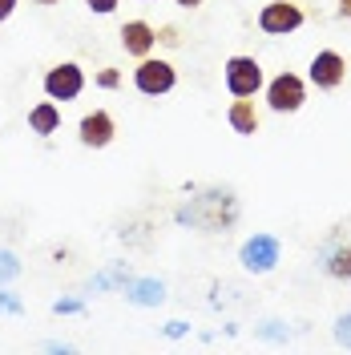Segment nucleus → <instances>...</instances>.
I'll list each match as a JSON object with an SVG mask.
<instances>
[{"instance_id": "5", "label": "nucleus", "mask_w": 351, "mask_h": 355, "mask_svg": "<svg viewBox=\"0 0 351 355\" xmlns=\"http://www.w3.org/2000/svg\"><path fill=\"white\" fill-rule=\"evenodd\" d=\"M222 85L230 97H259L266 85V73L263 65L255 61V57H226V65H222Z\"/></svg>"}, {"instance_id": "22", "label": "nucleus", "mask_w": 351, "mask_h": 355, "mask_svg": "<svg viewBox=\"0 0 351 355\" xmlns=\"http://www.w3.org/2000/svg\"><path fill=\"white\" fill-rule=\"evenodd\" d=\"M85 311V299H57L53 303V315H81Z\"/></svg>"}, {"instance_id": "10", "label": "nucleus", "mask_w": 351, "mask_h": 355, "mask_svg": "<svg viewBox=\"0 0 351 355\" xmlns=\"http://www.w3.org/2000/svg\"><path fill=\"white\" fill-rule=\"evenodd\" d=\"M113 137H117V121H113L110 110H93L77 121V141L85 150H105Z\"/></svg>"}, {"instance_id": "11", "label": "nucleus", "mask_w": 351, "mask_h": 355, "mask_svg": "<svg viewBox=\"0 0 351 355\" xmlns=\"http://www.w3.org/2000/svg\"><path fill=\"white\" fill-rule=\"evenodd\" d=\"M121 49H126V57H133V61H142V57H150L157 49V28L150 21H126L121 24Z\"/></svg>"}, {"instance_id": "30", "label": "nucleus", "mask_w": 351, "mask_h": 355, "mask_svg": "<svg viewBox=\"0 0 351 355\" xmlns=\"http://www.w3.org/2000/svg\"><path fill=\"white\" fill-rule=\"evenodd\" d=\"M37 4H41V8H53V4H61V0H37Z\"/></svg>"}, {"instance_id": "24", "label": "nucleus", "mask_w": 351, "mask_h": 355, "mask_svg": "<svg viewBox=\"0 0 351 355\" xmlns=\"http://www.w3.org/2000/svg\"><path fill=\"white\" fill-rule=\"evenodd\" d=\"M117 4H121V0H85V8H89V12H97V17L117 12Z\"/></svg>"}, {"instance_id": "20", "label": "nucleus", "mask_w": 351, "mask_h": 355, "mask_svg": "<svg viewBox=\"0 0 351 355\" xmlns=\"http://www.w3.org/2000/svg\"><path fill=\"white\" fill-rule=\"evenodd\" d=\"M0 311H4V315H24L21 295H17V291H8V287H0Z\"/></svg>"}, {"instance_id": "19", "label": "nucleus", "mask_w": 351, "mask_h": 355, "mask_svg": "<svg viewBox=\"0 0 351 355\" xmlns=\"http://www.w3.org/2000/svg\"><path fill=\"white\" fill-rule=\"evenodd\" d=\"M121 81H126V77H121V69H101V73L93 77V85H97V89H105V93L121 89Z\"/></svg>"}, {"instance_id": "17", "label": "nucleus", "mask_w": 351, "mask_h": 355, "mask_svg": "<svg viewBox=\"0 0 351 355\" xmlns=\"http://www.w3.org/2000/svg\"><path fill=\"white\" fill-rule=\"evenodd\" d=\"M21 270H24L21 254H17V250H4V246H0V287H8L12 279H21Z\"/></svg>"}, {"instance_id": "2", "label": "nucleus", "mask_w": 351, "mask_h": 355, "mask_svg": "<svg viewBox=\"0 0 351 355\" xmlns=\"http://www.w3.org/2000/svg\"><path fill=\"white\" fill-rule=\"evenodd\" d=\"M319 270L335 283H351V222H335L319 243Z\"/></svg>"}, {"instance_id": "1", "label": "nucleus", "mask_w": 351, "mask_h": 355, "mask_svg": "<svg viewBox=\"0 0 351 355\" xmlns=\"http://www.w3.org/2000/svg\"><path fill=\"white\" fill-rule=\"evenodd\" d=\"M242 218V202L234 194V186H194L186 190V198L174 206V222L186 226V230H198V234H226L234 230Z\"/></svg>"}, {"instance_id": "27", "label": "nucleus", "mask_w": 351, "mask_h": 355, "mask_svg": "<svg viewBox=\"0 0 351 355\" xmlns=\"http://www.w3.org/2000/svg\"><path fill=\"white\" fill-rule=\"evenodd\" d=\"M44 352H77L73 343H61V339H53V343H44Z\"/></svg>"}, {"instance_id": "28", "label": "nucleus", "mask_w": 351, "mask_h": 355, "mask_svg": "<svg viewBox=\"0 0 351 355\" xmlns=\"http://www.w3.org/2000/svg\"><path fill=\"white\" fill-rule=\"evenodd\" d=\"M178 8H186V12H190V8H202V4H206V0H174Z\"/></svg>"}, {"instance_id": "31", "label": "nucleus", "mask_w": 351, "mask_h": 355, "mask_svg": "<svg viewBox=\"0 0 351 355\" xmlns=\"http://www.w3.org/2000/svg\"><path fill=\"white\" fill-rule=\"evenodd\" d=\"M146 4H154V0H146Z\"/></svg>"}, {"instance_id": "16", "label": "nucleus", "mask_w": 351, "mask_h": 355, "mask_svg": "<svg viewBox=\"0 0 351 355\" xmlns=\"http://www.w3.org/2000/svg\"><path fill=\"white\" fill-rule=\"evenodd\" d=\"M117 239L133 250H150L154 246V218L150 214H133V218L121 222V230H117Z\"/></svg>"}, {"instance_id": "23", "label": "nucleus", "mask_w": 351, "mask_h": 355, "mask_svg": "<svg viewBox=\"0 0 351 355\" xmlns=\"http://www.w3.org/2000/svg\"><path fill=\"white\" fill-rule=\"evenodd\" d=\"M157 44H166V49H178V44H182V33H178L174 24H162V28H157Z\"/></svg>"}, {"instance_id": "29", "label": "nucleus", "mask_w": 351, "mask_h": 355, "mask_svg": "<svg viewBox=\"0 0 351 355\" xmlns=\"http://www.w3.org/2000/svg\"><path fill=\"white\" fill-rule=\"evenodd\" d=\"M339 17H343V21H351V0H339Z\"/></svg>"}, {"instance_id": "15", "label": "nucleus", "mask_w": 351, "mask_h": 355, "mask_svg": "<svg viewBox=\"0 0 351 355\" xmlns=\"http://www.w3.org/2000/svg\"><path fill=\"white\" fill-rule=\"evenodd\" d=\"M226 125L239 133V137H255L259 133V110L250 97H234L230 110H226Z\"/></svg>"}, {"instance_id": "7", "label": "nucleus", "mask_w": 351, "mask_h": 355, "mask_svg": "<svg viewBox=\"0 0 351 355\" xmlns=\"http://www.w3.org/2000/svg\"><path fill=\"white\" fill-rule=\"evenodd\" d=\"M303 24H307V12L295 0H266L263 8H259V28H263L266 37H291Z\"/></svg>"}, {"instance_id": "13", "label": "nucleus", "mask_w": 351, "mask_h": 355, "mask_svg": "<svg viewBox=\"0 0 351 355\" xmlns=\"http://www.w3.org/2000/svg\"><path fill=\"white\" fill-rule=\"evenodd\" d=\"M133 279L130 263H105L93 279H89V295H110V291H126V283Z\"/></svg>"}, {"instance_id": "6", "label": "nucleus", "mask_w": 351, "mask_h": 355, "mask_svg": "<svg viewBox=\"0 0 351 355\" xmlns=\"http://www.w3.org/2000/svg\"><path fill=\"white\" fill-rule=\"evenodd\" d=\"M178 85V69L166 61V57H142L137 69H133V89L142 93V97H166V93H174Z\"/></svg>"}, {"instance_id": "4", "label": "nucleus", "mask_w": 351, "mask_h": 355, "mask_svg": "<svg viewBox=\"0 0 351 355\" xmlns=\"http://www.w3.org/2000/svg\"><path fill=\"white\" fill-rule=\"evenodd\" d=\"M263 97H266V110L271 113H299L303 101H307V81L299 73L283 69V73H275L263 85Z\"/></svg>"}, {"instance_id": "26", "label": "nucleus", "mask_w": 351, "mask_h": 355, "mask_svg": "<svg viewBox=\"0 0 351 355\" xmlns=\"http://www.w3.org/2000/svg\"><path fill=\"white\" fill-rule=\"evenodd\" d=\"M17 4H21V0H0V24H4L8 17H12V12H17Z\"/></svg>"}, {"instance_id": "8", "label": "nucleus", "mask_w": 351, "mask_h": 355, "mask_svg": "<svg viewBox=\"0 0 351 355\" xmlns=\"http://www.w3.org/2000/svg\"><path fill=\"white\" fill-rule=\"evenodd\" d=\"M44 97H53V101H77L81 93H85V69L77 65V61H61V65H53L49 73H44Z\"/></svg>"}, {"instance_id": "25", "label": "nucleus", "mask_w": 351, "mask_h": 355, "mask_svg": "<svg viewBox=\"0 0 351 355\" xmlns=\"http://www.w3.org/2000/svg\"><path fill=\"white\" fill-rule=\"evenodd\" d=\"M186 331H190V323H186V319H170V323H166V335H170V339H182Z\"/></svg>"}, {"instance_id": "18", "label": "nucleus", "mask_w": 351, "mask_h": 355, "mask_svg": "<svg viewBox=\"0 0 351 355\" xmlns=\"http://www.w3.org/2000/svg\"><path fill=\"white\" fill-rule=\"evenodd\" d=\"M331 335H335V343H339L343 352H351V311L335 315V323H331Z\"/></svg>"}, {"instance_id": "3", "label": "nucleus", "mask_w": 351, "mask_h": 355, "mask_svg": "<svg viewBox=\"0 0 351 355\" xmlns=\"http://www.w3.org/2000/svg\"><path fill=\"white\" fill-rule=\"evenodd\" d=\"M239 263H242L246 275H271L275 266L283 263V239H279V234H266V230L250 234V239L239 246Z\"/></svg>"}, {"instance_id": "21", "label": "nucleus", "mask_w": 351, "mask_h": 355, "mask_svg": "<svg viewBox=\"0 0 351 355\" xmlns=\"http://www.w3.org/2000/svg\"><path fill=\"white\" fill-rule=\"evenodd\" d=\"M255 331L263 335V339H286V323H279V319H266V323H259V327H255Z\"/></svg>"}, {"instance_id": "9", "label": "nucleus", "mask_w": 351, "mask_h": 355, "mask_svg": "<svg viewBox=\"0 0 351 355\" xmlns=\"http://www.w3.org/2000/svg\"><path fill=\"white\" fill-rule=\"evenodd\" d=\"M307 81L319 93H335V89L348 81V57L339 49H319L307 65Z\"/></svg>"}, {"instance_id": "12", "label": "nucleus", "mask_w": 351, "mask_h": 355, "mask_svg": "<svg viewBox=\"0 0 351 355\" xmlns=\"http://www.w3.org/2000/svg\"><path fill=\"white\" fill-rule=\"evenodd\" d=\"M121 295H126L130 307H162V303H166V283H162V279H150V275H146V279L133 275Z\"/></svg>"}, {"instance_id": "14", "label": "nucleus", "mask_w": 351, "mask_h": 355, "mask_svg": "<svg viewBox=\"0 0 351 355\" xmlns=\"http://www.w3.org/2000/svg\"><path fill=\"white\" fill-rule=\"evenodd\" d=\"M61 130V101H37L33 110H28V133H37V137H53V133Z\"/></svg>"}]
</instances>
